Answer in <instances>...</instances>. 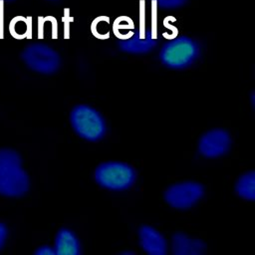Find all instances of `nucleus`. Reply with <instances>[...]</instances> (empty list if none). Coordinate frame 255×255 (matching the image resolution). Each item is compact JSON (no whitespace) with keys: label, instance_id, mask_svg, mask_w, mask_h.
I'll list each match as a JSON object with an SVG mask.
<instances>
[{"label":"nucleus","instance_id":"obj_17","mask_svg":"<svg viewBox=\"0 0 255 255\" xmlns=\"http://www.w3.org/2000/svg\"><path fill=\"white\" fill-rule=\"evenodd\" d=\"M254 94H252V96H251V98H252V105H254Z\"/></svg>","mask_w":255,"mask_h":255},{"label":"nucleus","instance_id":"obj_5","mask_svg":"<svg viewBox=\"0 0 255 255\" xmlns=\"http://www.w3.org/2000/svg\"><path fill=\"white\" fill-rule=\"evenodd\" d=\"M22 59L33 71L41 74L55 73L61 64L59 54L45 44L28 45L22 52Z\"/></svg>","mask_w":255,"mask_h":255},{"label":"nucleus","instance_id":"obj_10","mask_svg":"<svg viewBox=\"0 0 255 255\" xmlns=\"http://www.w3.org/2000/svg\"><path fill=\"white\" fill-rule=\"evenodd\" d=\"M171 243L174 255H199L205 250V244L200 239H192L180 232L172 236Z\"/></svg>","mask_w":255,"mask_h":255},{"label":"nucleus","instance_id":"obj_9","mask_svg":"<svg viewBox=\"0 0 255 255\" xmlns=\"http://www.w3.org/2000/svg\"><path fill=\"white\" fill-rule=\"evenodd\" d=\"M156 45L155 38L150 30H146L144 36H141L139 31H136L132 37L119 41V46L122 51L131 54H143L151 51Z\"/></svg>","mask_w":255,"mask_h":255},{"label":"nucleus","instance_id":"obj_12","mask_svg":"<svg viewBox=\"0 0 255 255\" xmlns=\"http://www.w3.org/2000/svg\"><path fill=\"white\" fill-rule=\"evenodd\" d=\"M236 193L246 200L255 199V172L249 171L239 177L235 184Z\"/></svg>","mask_w":255,"mask_h":255},{"label":"nucleus","instance_id":"obj_8","mask_svg":"<svg viewBox=\"0 0 255 255\" xmlns=\"http://www.w3.org/2000/svg\"><path fill=\"white\" fill-rule=\"evenodd\" d=\"M139 245L149 255H165L167 243L160 232L150 226H141L138 230Z\"/></svg>","mask_w":255,"mask_h":255},{"label":"nucleus","instance_id":"obj_4","mask_svg":"<svg viewBox=\"0 0 255 255\" xmlns=\"http://www.w3.org/2000/svg\"><path fill=\"white\" fill-rule=\"evenodd\" d=\"M134 168L125 162L108 161L100 164L95 170L97 183L110 190H125L129 188L135 181Z\"/></svg>","mask_w":255,"mask_h":255},{"label":"nucleus","instance_id":"obj_15","mask_svg":"<svg viewBox=\"0 0 255 255\" xmlns=\"http://www.w3.org/2000/svg\"><path fill=\"white\" fill-rule=\"evenodd\" d=\"M36 255H56L54 247L51 246H41L35 251Z\"/></svg>","mask_w":255,"mask_h":255},{"label":"nucleus","instance_id":"obj_16","mask_svg":"<svg viewBox=\"0 0 255 255\" xmlns=\"http://www.w3.org/2000/svg\"><path fill=\"white\" fill-rule=\"evenodd\" d=\"M6 237H7V228L3 223L0 222V249L3 247Z\"/></svg>","mask_w":255,"mask_h":255},{"label":"nucleus","instance_id":"obj_13","mask_svg":"<svg viewBox=\"0 0 255 255\" xmlns=\"http://www.w3.org/2000/svg\"><path fill=\"white\" fill-rule=\"evenodd\" d=\"M27 19L16 17L10 23V32L15 38H24L28 34L29 25Z\"/></svg>","mask_w":255,"mask_h":255},{"label":"nucleus","instance_id":"obj_19","mask_svg":"<svg viewBox=\"0 0 255 255\" xmlns=\"http://www.w3.org/2000/svg\"><path fill=\"white\" fill-rule=\"evenodd\" d=\"M50 1H53V0H50Z\"/></svg>","mask_w":255,"mask_h":255},{"label":"nucleus","instance_id":"obj_11","mask_svg":"<svg viewBox=\"0 0 255 255\" xmlns=\"http://www.w3.org/2000/svg\"><path fill=\"white\" fill-rule=\"evenodd\" d=\"M54 250L56 255H79L81 245L73 231L63 228L56 235Z\"/></svg>","mask_w":255,"mask_h":255},{"label":"nucleus","instance_id":"obj_2","mask_svg":"<svg viewBox=\"0 0 255 255\" xmlns=\"http://www.w3.org/2000/svg\"><path fill=\"white\" fill-rule=\"evenodd\" d=\"M200 55L198 43L186 36H181L166 42L160 52L159 59L163 66L169 69L181 70L191 66Z\"/></svg>","mask_w":255,"mask_h":255},{"label":"nucleus","instance_id":"obj_18","mask_svg":"<svg viewBox=\"0 0 255 255\" xmlns=\"http://www.w3.org/2000/svg\"><path fill=\"white\" fill-rule=\"evenodd\" d=\"M2 1H6V2H11V1H15V0H2Z\"/></svg>","mask_w":255,"mask_h":255},{"label":"nucleus","instance_id":"obj_7","mask_svg":"<svg viewBox=\"0 0 255 255\" xmlns=\"http://www.w3.org/2000/svg\"><path fill=\"white\" fill-rule=\"evenodd\" d=\"M231 145L229 133L221 128L211 129L205 132L199 139V152L209 158L218 157L225 154Z\"/></svg>","mask_w":255,"mask_h":255},{"label":"nucleus","instance_id":"obj_3","mask_svg":"<svg viewBox=\"0 0 255 255\" xmlns=\"http://www.w3.org/2000/svg\"><path fill=\"white\" fill-rule=\"evenodd\" d=\"M70 121L75 132L87 140L97 141L106 134L107 126L104 118L88 105L76 106L71 112Z\"/></svg>","mask_w":255,"mask_h":255},{"label":"nucleus","instance_id":"obj_14","mask_svg":"<svg viewBox=\"0 0 255 255\" xmlns=\"http://www.w3.org/2000/svg\"><path fill=\"white\" fill-rule=\"evenodd\" d=\"M161 9H174L183 6L187 0H151Z\"/></svg>","mask_w":255,"mask_h":255},{"label":"nucleus","instance_id":"obj_1","mask_svg":"<svg viewBox=\"0 0 255 255\" xmlns=\"http://www.w3.org/2000/svg\"><path fill=\"white\" fill-rule=\"evenodd\" d=\"M29 189V177L22 168L20 155L11 149L0 150V194L9 197L24 195Z\"/></svg>","mask_w":255,"mask_h":255},{"label":"nucleus","instance_id":"obj_6","mask_svg":"<svg viewBox=\"0 0 255 255\" xmlns=\"http://www.w3.org/2000/svg\"><path fill=\"white\" fill-rule=\"evenodd\" d=\"M203 193L199 182L183 181L169 186L164 192V199L173 208L187 209L199 201Z\"/></svg>","mask_w":255,"mask_h":255}]
</instances>
